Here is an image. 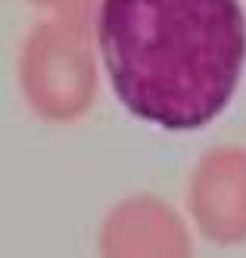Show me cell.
Masks as SVG:
<instances>
[{"label": "cell", "instance_id": "cell-1", "mask_svg": "<svg viewBox=\"0 0 246 258\" xmlns=\"http://www.w3.org/2000/svg\"><path fill=\"white\" fill-rule=\"evenodd\" d=\"M93 38L122 109L168 134L212 124L246 72L243 0H103Z\"/></svg>", "mask_w": 246, "mask_h": 258}, {"label": "cell", "instance_id": "cell-2", "mask_svg": "<svg viewBox=\"0 0 246 258\" xmlns=\"http://www.w3.org/2000/svg\"><path fill=\"white\" fill-rule=\"evenodd\" d=\"M100 53L93 28L44 16L22 38L16 84L28 112L44 124H75L100 94Z\"/></svg>", "mask_w": 246, "mask_h": 258}, {"label": "cell", "instance_id": "cell-3", "mask_svg": "<svg viewBox=\"0 0 246 258\" xmlns=\"http://www.w3.org/2000/svg\"><path fill=\"white\" fill-rule=\"evenodd\" d=\"M187 218L212 246H246V146H209L187 180Z\"/></svg>", "mask_w": 246, "mask_h": 258}, {"label": "cell", "instance_id": "cell-4", "mask_svg": "<svg viewBox=\"0 0 246 258\" xmlns=\"http://www.w3.org/2000/svg\"><path fill=\"white\" fill-rule=\"evenodd\" d=\"M97 258H193L190 218L156 193H128L100 221Z\"/></svg>", "mask_w": 246, "mask_h": 258}, {"label": "cell", "instance_id": "cell-5", "mask_svg": "<svg viewBox=\"0 0 246 258\" xmlns=\"http://www.w3.org/2000/svg\"><path fill=\"white\" fill-rule=\"evenodd\" d=\"M28 4L37 7V10H44L47 16H56V19L81 22V25H90L93 28L103 0H28Z\"/></svg>", "mask_w": 246, "mask_h": 258}]
</instances>
